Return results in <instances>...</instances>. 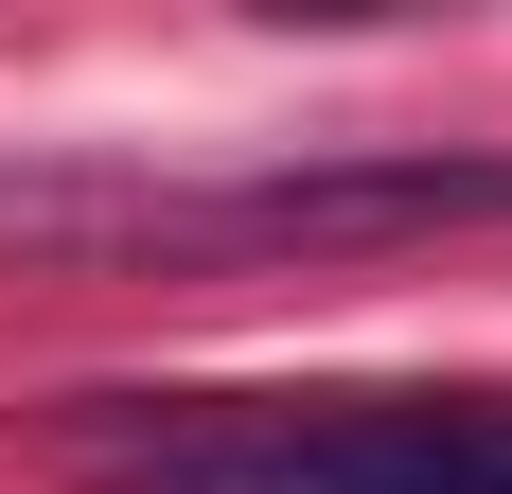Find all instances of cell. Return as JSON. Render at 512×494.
I'll list each match as a JSON object with an SVG mask.
<instances>
[{
  "label": "cell",
  "instance_id": "2",
  "mask_svg": "<svg viewBox=\"0 0 512 494\" xmlns=\"http://www.w3.org/2000/svg\"><path fill=\"white\" fill-rule=\"evenodd\" d=\"M0 230L71 247H389V230H512V159L407 142V159H301V177H230V195H0Z\"/></svg>",
  "mask_w": 512,
  "mask_h": 494
},
{
  "label": "cell",
  "instance_id": "1",
  "mask_svg": "<svg viewBox=\"0 0 512 494\" xmlns=\"http://www.w3.org/2000/svg\"><path fill=\"white\" fill-rule=\"evenodd\" d=\"M89 494H512V389H301V406H71Z\"/></svg>",
  "mask_w": 512,
  "mask_h": 494
}]
</instances>
